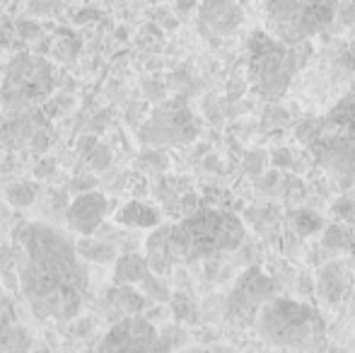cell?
<instances>
[{
  "mask_svg": "<svg viewBox=\"0 0 355 353\" xmlns=\"http://www.w3.org/2000/svg\"><path fill=\"white\" fill-rule=\"evenodd\" d=\"M353 281H355L353 266H351V271H348L341 259L327 261V264L317 271V283H314V288H317V298L329 307L338 305V302L346 298V293H348V288H351Z\"/></svg>",
  "mask_w": 355,
  "mask_h": 353,
  "instance_id": "13",
  "label": "cell"
},
{
  "mask_svg": "<svg viewBox=\"0 0 355 353\" xmlns=\"http://www.w3.org/2000/svg\"><path fill=\"white\" fill-rule=\"evenodd\" d=\"M271 295H276V283L263 268L249 266L242 276L234 281L227 300H225V320L232 327H254L259 310Z\"/></svg>",
  "mask_w": 355,
  "mask_h": 353,
  "instance_id": "8",
  "label": "cell"
},
{
  "mask_svg": "<svg viewBox=\"0 0 355 353\" xmlns=\"http://www.w3.org/2000/svg\"><path fill=\"white\" fill-rule=\"evenodd\" d=\"M92 329H94L92 317H83V320H73L71 334L73 336H87V334H92Z\"/></svg>",
  "mask_w": 355,
  "mask_h": 353,
  "instance_id": "33",
  "label": "cell"
},
{
  "mask_svg": "<svg viewBox=\"0 0 355 353\" xmlns=\"http://www.w3.org/2000/svg\"><path fill=\"white\" fill-rule=\"evenodd\" d=\"M244 240V223L234 213L203 208L179 223L157 225L145 240V257L157 276H169L177 266L211 261L234 252Z\"/></svg>",
  "mask_w": 355,
  "mask_h": 353,
  "instance_id": "2",
  "label": "cell"
},
{
  "mask_svg": "<svg viewBox=\"0 0 355 353\" xmlns=\"http://www.w3.org/2000/svg\"><path fill=\"white\" fill-rule=\"evenodd\" d=\"M68 104H71V99L68 97H56V99H46V107H44V112H46V117H56L61 109H66Z\"/></svg>",
  "mask_w": 355,
  "mask_h": 353,
  "instance_id": "36",
  "label": "cell"
},
{
  "mask_svg": "<svg viewBox=\"0 0 355 353\" xmlns=\"http://www.w3.org/2000/svg\"><path fill=\"white\" fill-rule=\"evenodd\" d=\"M290 218H293L290 223H293L295 235H300V237H309L317 230H322V218L312 211H295Z\"/></svg>",
  "mask_w": 355,
  "mask_h": 353,
  "instance_id": "24",
  "label": "cell"
},
{
  "mask_svg": "<svg viewBox=\"0 0 355 353\" xmlns=\"http://www.w3.org/2000/svg\"><path fill=\"white\" fill-rule=\"evenodd\" d=\"M196 117L187 107L184 99H172L153 109L145 126L138 131L143 143L150 146H179V143H191L198 136Z\"/></svg>",
  "mask_w": 355,
  "mask_h": 353,
  "instance_id": "9",
  "label": "cell"
},
{
  "mask_svg": "<svg viewBox=\"0 0 355 353\" xmlns=\"http://www.w3.org/2000/svg\"><path fill=\"white\" fill-rule=\"evenodd\" d=\"M295 136L338 189L355 187V83L327 114L304 119Z\"/></svg>",
  "mask_w": 355,
  "mask_h": 353,
  "instance_id": "3",
  "label": "cell"
},
{
  "mask_svg": "<svg viewBox=\"0 0 355 353\" xmlns=\"http://www.w3.org/2000/svg\"><path fill=\"white\" fill-rule=\"evenodd\" d=\"M259 339L276 349H322L327 339V322L314 305L295 298L271 295L254 320Z\"/></svg>",
  "mask_w": 355,
  "mask_h": 353,
  "instance_id": "5",
  "label": "cell"
},
{
  "mask_svg": "<svg viewBox=\"0 0 355 353\" xmlns=\"http://www.w3.org/2000/svg\"><path fill=\"white\" fill-rule=\"evenodd\" d=\"M109 117H112V112H99L97 117H94V123H92L94 131H102V128L107 126V119Z\"/></svg>",
  "mask_w": 355,
  "mask_h": 353,
  "instance_id": "40",
  "label": "cell"
},
{
  "mask_svg": "<svg viewBox=\"0 0 355 353\" xmlns=\"http://www.w3.org/2000/svg\"><path fill=\"white\" fill-rule=\"evenodd\" d=\"M196 8V0H177V12L179 15H189Z\"/></svg>",
  "mask_w": 355,
  "mask_h": 353,
  "instance_id": "41",
  "label": "cell"
},
{
  "mask_svg": "<svg viewBox=\"0 0 355 353\" xmlns=\"http://www.w3.org/2000/svg\"><path fill=\"white\" fill-rule=\"evenodd\" d=\"M331 213L343 223H353L355 221V198H338L336 203L331 206Z\"/></svg>",
  "mask_w": 355,
  "mask_h": 353,
  "instance_id": "29",
  "label": "cell"
},
{
  "mask_svg": "<svg viewBox=\"0 0 355 353\" xmlns=\"http://www.w3.org/2000/svg\"><path fill=\"white\" fill-rule=\"evenodd\" d=\"M75 250L83 259L92 261V264H109V261L116 259V247L112 242H104V240H92L89 235L80 237L75 242Z\"/></svg>",
  "mask_w": 355,
  "mask_h": 353,
  "instance_id": "18",
  "label": "cell"
},
{
  "mask_svg": "<svg viewBox=\"0 0 355 353\" xmlns=\"http://www.w3.org/2000/svg\"><path fill=\"white\" fill-rule=\"evenodd\" d=\"M143 87H145V94H148V97H150V102H157V99L162 97V87L155 85V80H148Z\"/></svg>",
  "mask_w": 355,
  "mask_h": 353,
  "instance_id": "37",
  "label": "cell"
},
{
  "mask_svg": "<svg viewBox=\"0 0 355 353\" xmlns=\"http://www.w3.org/2000/svg\"><path fill=\"white\" fill-rule=\"evenodd\" d=\"M184 341H187V332H184L179 325H167V327H162V332H159L157 351H172V349H179V346H182Z\"/></svg>",
  "mask_w": 355,
  "mask_h": 353,
  "instance_id": "25",
  "label": "cell"
},
{
  "mask_svg": "<svg viewBox=\"0 0 355 353\" xmlns=\"http://www.w3.org/2000/svg\"><path fill=\"white\" fill-rule=\"evenodd\" d=\"M39 196V184L37 182H17V184H10L5 189V198L8 203H12L15 208H27L37 201Z\"/></svg>",
  "mask_w": 355,
  "mask_h": 353,
  "instance_id": "21",
  "label": "cell"
},
{
  "mask_svg": "<svg viewBox=\"0 0 355 353\" xmlns=\"http://www.w3.org/2000/svg\"><path fill=\"white\" fill-rule=\"evenodd\" d=\"M169 305H172V312L179 322H189V325L198 322V307H196V302L187 295V293H174L172 300H169Z\"/></svg>",
  "mask_w": 355,
  "mask_h": 353,
  "instance_id": "23",
  "label": "cell"
},
{
  "mask_svg": "<svg viewBox=\"0 0 355 353\" xmlns=\"http://www.w3.org/2000/svg\"><path fill=\"white\" fill-rule=\"evenodd\" d=\"M150 271H153V268H150L148 257H141V255H136V252H131V255H123L116 259V266H114V283H116V286H123V283L138 286Z\"/></svg>",
  "mask_w": 355,
  "mask_h": 353,
  "instance_id": "15",
  "label": "cell"
},
{
  "mask_svg": "<svg viewBox=\"0 0 355 353\" xmlns=\"http://www.w3.org/2000/svg\"><path fill=\"white\" fill-rule=\"evenodd\" d=\"M145 293L143 291H136L133 286H128V283H123V286H116L114 283V288H109L107 291V305H109V312H114L109 320L119 322L121 317H131V315H141V312L148 307V300H145Z\"/></svg>",
  "mask_w": 355,
  "mask_h": 353,
  "instance_id": "14",
  "label": "cell"
},
{
  "mask_svg": "<svg viewBox=\"0 0 355 353\" xmlns=\"http://www.w3.org/2000/svg\"><path fill=\"white\" fill-rule=\"evenodd\" d=\"M15 29H17L22 42H39V39H44V27L37 19H19V22L15 24Z\"/></svg>",
  "mask_w": 355,
  "mask_h": 353,
  "instance_id": "28",
  "label": "cell"
},
{
  "mask_svg": "<svg viewBox=\"0 0 355 353\" xmlns=\"http://www.w3.org/2000/svg\"><path fill=\"white\" fill-rule=\"evenodd\" d=\"M273 162H276L278 167H288L290 165V153L283 150V148H281V150H276V153H273Z\"/></svg>",
  "mask_w": 355,
  "mask_h": 353,
  "instance_id": "39",
  "label": "cell"
},
{
  "mask_svg": "<svg viewBox=\"0 0 355 353\" xmlns=\"http://www.w3.org/2000/svg\"><path fill=\"white\" fill-rule=\"evenodd\" d=\"M97 187V179H94L92 175H80L75 177L71 184H68V189L75 193H83V191H92V189Z\"/></svg>",
  "mask_w": 355,
  "mask_h": 353,
  "instance_id": "31",
  "label": "cell"
},
{
  "mask_svg": "<svg viewBox=\"0 0 355 353\" xmlns=\"http://www.w3.org/2000/svg\"><path fill=\"white\" fill-rule=\"evenodd\" d=\"M244 15L234 0H203L198 5V24L206 37H227L242 24Z\"/></svg>",
  "mask_w": 355,
  "mask_h": 353,
  "instance_id": "12",
  "label": "cell"
},
{
  "mask_svg": "<svg viewBox=\"0 0 355 353\" xmlns=\"http://www.w3.org/2000/svg\"><path fill=\"white\" fill-rule=\"evenodd\" d=\"M351 266H353V276H355V252H353V259H351Z\"/></svg>",
  "mask_w": 355,
  "mask_h": 353,
  "instance_id": "42",
  "label": "cell"
},
{
  "mask_svg": "<svg viewBox=\"0 0 355 353\" xmlns=\"http://www.w3.org/2000/svg\"><path fill=\"white\" fill-rule=\"evenodd\" d=\"M49 146H51V141H49L46 131H44V128H37L34 136L29 138V148H32V153L34 155H44V153L49 150Z\"/></svg>",
  "mask_w": 355,
  "mask_h": 353,
  "instance_id": "30",
  "label": "cell"
},
{
  "mask_svg": "<svg viewBox=\"0 0 355 353\" xmlns=\"http://www.w3.org/2000/svg\"><path fill=\"white\" fill-rule=\"evenodd\" d=\"M159 332L153 320L141 315L121 317L97 344V351H157Z\"/></svg>",
  "mask_w": 355,
  "mask_h": 353,
  "instance_id": "10",
  "label": "cell"
},
{
  "mask_svg": "<svg viewBox=\"0 0 355 353\" xmlns=\"http://www.w3.org/2000/svg\"><path fill=\"white\" fill-rule=\"evenodd\" d=\"M109 201L104 193L99 191H83L73 198V203L66 208V221L80 235H92L102 227L104 216L109 211Z\"/></svg>",
  "mask_w": 355,
  "mask_h": 353,
  "instance_id": "11",
  "label": "cell"
},
{
  "mask_svg": "<svg viewBox=\"0 0 355 353\" xmlns=\"http://www.w3.org/2000/svg\"><path fill=\"white\" fill-rule=\"evenodd\" d=\"M34 346L32 336H29V332L24 329L22 325H15V322H10L8 327H3L0 329V349L5 351H29Z\"/></svg>",
  "mask_w": 355,
  "mask_h": 353,
  "instance_id": "20",
  "label": "cell"
},
{
  "mask_svg": "<svg viewBox=\"0 0 355 353\" xmlns=\"http://www.w3.org/2000/svg\"><path fill=\"white\" fill-rule=\"evenodd\" d=\"M53 170H56V160H51V157H42V160L34 165V177L44 179V177L53 175Z\"/></svg>",
  "mask_w": 355,
  "mask_h": 353,
  "instance_id": "34",
  "label": "cell"
},
{
  "mask_svg": "<svg viewBox=\"0 0 355 353\" xmlns=\"http://www.w3.org/2000/svg\"><path fill=\"white\" fill-rule=\"evenodd\" d=\"M17 278L37 320H75L87 293V268L61 230L19 223L12 240Z\"/></svg>",
  "mask_w": 355,
  "mask_h": 353,
  "instance_id": "1",
  "label": "cell"
},
{
  "mask_svg": "<svg viewBox=\"0 0 355 353\" xmlns=\"http://www.w3.org/2000/svg\"><path fill=\"white\" fill-rule=\"evenodd\" d=\"M12 259H15V252H12V247H0V271H3V268L8 266Z\"/></svg>",
  "mask_w": 355,
  "mask_h": 353,
  "instance_id": "38",
  "label": "cell"
},
{
  "mask_svg": "<svg viewBox=\"0 0 355 353\" xmlns=\"http://www.w3.org/2000/svg\"><path fill=\"white\" fill-rule=\"evenodd\" d=\"M102 15L97 12V10L92 8H83L78 10V12H73V24H87V22H94V19H99Z\"/></svg>",
  "mask_w": 355,
  "mask_h": 353,
  "instance_id": "35",
  "label": "cell"
},
{
  "mask_svg": "<svg viewBox=\"0 0 355 353\" xmlns=\"http://www.w3.org/2000/svg\"><path fill=\"white\" fill-rule=\"evenodd\" d=\"M94 148H97V136H94V133H85V136L78 138V146H75V150H78L83 157H87Z\"/></svg>",
  "mask_w": 355,
  "mask_h": 353,
  "instance_id": "32",
  "label": "cell"
},
{
  "mask_svg": "<svg viewBox=\"0 0 355 353\" xmlns=\"http://www.w3.org/2000/svg\"><path fill=\"white\" fill-rule=\"evenodd\" d=\"M116 221L126 227H157L159 225V211L143 201H131L119 208Z\"/></svg>",
  "mask_w": 355,
  "mask_h": 353,
  "instance_id": "16",
  "label": "cell"
},
{
  "mask_svg": "<svg viewBox=\"0 0 355 353\" xmlns=\"http://www.w3.org/2000/svg\"><path fill=\"white\" fill-rule=\"evenodd\" d=\"M138 286H141V291L150 298V300H157V302H169V300H172L169 286L164 283V278L157 276L155 271H150L148 276H145L143 281L138 283Z\"/></svg>",
  "mask_w": 355,
  "mask_h": 353,
  "instance_id": "22",
  "label": "cell"
},
{
  "mask_svg": "<svg viewBox=\"0 0 355 353\" xmlns=\"http://www.w3.org/2000/svg\"><path fill=\"white\" fill-rule=\"evenodd\" d=\"M53 92V71L51 63L42 56V53H17L12 61L8 63L3 80V97L8 109L29 107L34 102H46Z\"/></svg>",
  "mask_w": 355,
  "mask_h": 353,
  "instance_id": "7",
  "label": "cell"
},
{
  "mask_svg": "<svg viewBox=\"0 0 355 353\" xmlns=\"http://www.w3.org/2000/svg\"><path fill=\"white\" fill-rule=\"evenodd\" d=\"M136 167L141 172H162L164 167H167V162H164V157L159 155L157 150H145L141 157H138V162H136Z\"/></svg>",
  "mask_w": 355,
  "mask_h": 353,
  "instance_id": "27",
  "label": "cell"
},
{
  "mask_svg": "<svg viewBox=\"0 0 355 353\" xmlns=\"http://www.w3.org/2000/svg\"><path fill=\"white\" fill-rule=\"evenodd\" d=\"M312 56V44H288L266 29L247 39V78L254 92L266 102H278L288 92L293 78Z\"/></svg>",
  "mask_w": 355,
  "mask_h": 353,
  "instance_id": "4",
  "label": "cell"
},
{
  "mask_svg": "<svg viewBox=\"0 0 355 353\" xmlns=\"http://www.w3.org/2000/svg\"><path fill=\"white\" fill-rule=\"evenodd\" d=\"M80 49H83V39L73 32V29H56L51 37V49H49V56H53L58 63H71L78 58Z\"/></svg>",
  "mask_w": 355,
  "mask_h": 353,
  "instance_id": "17",
  "label": "cell"
},
{
  "mask_svg": "<svg viewBox=\"0 0 355 353\" xmlns=\"http://www.w3.org/2000/svg\"><path fill=\"white\" fill-rule=\"evenodd\" d=\"M266 29L288 44H300L334 22L338 0H254Z\"/></svg>",
  "mask_w": 355,
  "mask_h": 353,
  "instance_id": "6",
  "label": "cell"
},
{
  "mask_svg": "<svg viewBox=\"0 0 355 353\" xmlns=\"http://www.w3.org/2000/svg\"><path fill=\"white\" fill-rule=\"evenodd\" d=\"M85 160H87V165L92 172H104L109 165H112V150H109L107 146H102V143H97V148H94Z\"/></svg>",
  "mask_w": 355,
  "mask_h": 353,
  "instance_id": "26",
  "label": "cell"
},
{
  "mask_svg": "<svg viewBox=\"0 0 355 353\" xmlns=\"http://www.w3.org/2000/svg\"><path fill=\"white\" fill-rule=\"evenodd\" d=\"M324 247L331 252H355V237L351 232V227H346L343 223H334L324 230V237H322Z\"/></svg>",
  "mask_w": 355,
  "mask_h": 353,
  "instance_id": "19",
  "label": "cell"
}]
</instances>
